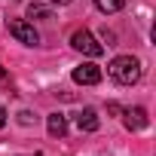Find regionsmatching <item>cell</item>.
<instances>
[{
  "label": "cell",
  "instance_id": "obj_13",
  "mask_svg": "<svg viewBox=\"0 0 156 156\" xmlns=\"http://www.w3.org/2000/svg\"><path fill=\"white\" fill-rule=\"evenodd\" d=\"M6 80V70H3V64H0V83H3Z\"/></svg>",
  "mask_w": 156,
  "mask_h": 156
},
{
  "label": "cell",
  "instance_id": "obj_5",
  "mask_svg": "<svg viewBox=\"0 0 156 156\" xmlns=\"http://www.w3.org/2000/svg\"><path fill=\"white\" fill-rule=\"evenodd\" d=\"M122 122H126V129L129 132H141V129H147V110L144 107H129V110H122Z\"/></svg>",
  "mask_w": 156,
  "mask_h": 156
},
{
  "label": "cell",
  "instance_id": "obj_7",
  "mask_svg": "<svg viewBox=\"0 0 156 156\" xmlns=\"http://www.w3.org/2000/svg\"><path fill=\"white\" fill-rule=\"evenodd\" d=\"M46 129H49L52 138H64V135H67V119H64V113H49V116H46Z\"/></svg>",
  "mask_w": 156,
  "mask_h": 156
},
{
  "label": "cell",
  "instance_id": "obj_11",
  "mask_svg": "<svg viewBox=\"0 0 156 156\" xmlns=\"http://www.w3.org/2000/svg\"><path fill=\"white\" fill-rule=\"evenodd\" d=\"M3 126H6V110L0 107V129H3Z\"/></svg>",
  "mask_w": 156,
  "mask_h": 156
},
{
  "label": "cell",
  "instance_id": "obj_3",
  "mask_svg": "<svg viewBox=\"0 0 156 156\" xmlns=\"http://www.w3.org/2000/svg\"><path fill=\"white\" fill-rule=\"evenodd\" d=\"M9 34H12L19 43H25V46H37V43H40V34H37L34 25L25 22V19H12V22H9Z\"/></svg>",
  "mask_w": 156,
  "mask_h": 156
},
{
  "label": "cell",
  "instance_id": "obj_12",
  "mask_svg": "<svg viewBox=\"0 0 156 156\" xmlns=\"http://www.w3.org/2000/svg\"><path fill=\"white\" fill-rule=\"evenodd\" d=\"M52 3H58V6H67V3H73V0H52Z\"/></svg>",
  "mask_w": 156,
  "mask_h": 156
},
{
  "label": "cell",
  "instance_id": "obj_6",
  "mask_svg": "<svg viewBox=\"0 0 156 156\" xmlns=\"http://www.w3.org/2000/svg\"><path fill=\"white\" fill-rule=\"evenodd\" d=\"M98 126H101V119H98V113L92 107H83L76 113V129L80 132H98Z\"/></svg>",
  "mask_w": 156,
  "mask_h": 156
},
{
  "label": "cell",
  "instance_id": "obj_4",
  "mask_svg": "<svg viewBox=\"0 0 156 156\" xmlns=\"http://www.w3.org/2000/svg\"><path fill=\"white\" fill-rule=\"evenodd\" d=\"M101 76H104L101 67L92 64V61H86V64H80V67H73V83H80V86H98Z\"/></svg>",
  "mask_w": 156,
  "mask_h": 156
},
{
  "label": "cell",
  "instance_id": "obj_9",
  "mask_svg": "<svg viewBox=\"0 0 156 156\" xmlns=\"http://www.w3.org/2000/svg\"><path fill=\"white\" fill-rule=\"evenodd\" d=\"M52 16V6L46 3H28V19H49Z\"/></svg>",
  "mask_w": 156,
  "mask_h": 156
},
{
  "label": "cell",
  "instance_id": "obj_2",
  "mask_svg": "<svg viewBox=\"0 0 156 156\" xmlns=\"http://www.w3.org/2000/svg\"><path fill=\"white\" fill-rule=\"evenodd\" d=\"M70 46L76 49V52H83V55H89V58H98V55H104V46L89 34V31H76L73 37H70Z\"/></svg>",
  "mask_w": 156,
  "mask_h": 156
},
{
  "label": "cell",
  "instance_id": "obj_10",
  "mask_svg": "<svg viewBox=\"0 0 156 156\" xmlns=\"http://www.w3.org/2000/svg\"><path fill=\"white\" fill-rule=\"evenodd\" d=\"M19 122H22V126H31V122H37V116H34L31 110H22V113H19Z\"/></svg>",
  "mask_w": 156,
  "mask_h": 156
},
{
  "label": "cell",
  "instance_id": "obj_8",
  "mask_svg": "<svg viewBox=\"0 0 156 156\" xmlns=\"http://www.w3.org/2000/svg\"><path fill=\"white\" fill-rule=\"evenodd\" d=\"M95 6H98L104 16H113V12H119V9L126 6V0H95Z\"/></svg>",
  "mask_w": 156,
  "mask_h": 156
},
{
  "label": "cell",
  "instance_id": "obj_1",
  "mask_svg": "<svg viewBox=\"0 0 156 156\" xmlns=\"http://www.w3.org/2000/svg\"><path fill=\"white\" fill-rule=\"evenodd\" d=\"M107 73H110V80L119 83V86H135V83L141 80L144 67H141V61H138L135 55H116V58L107 64Z\"/></svg>",
  "mask_w": 156,
  "mask_h": 156
}]
</instances>
